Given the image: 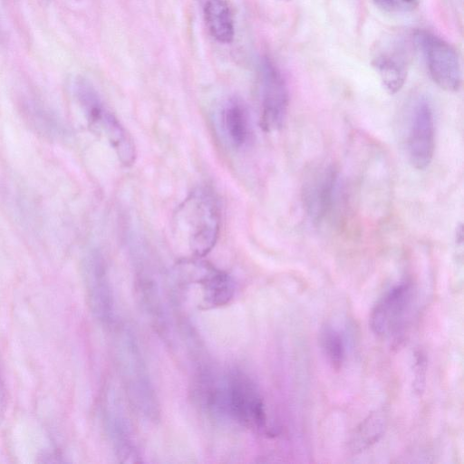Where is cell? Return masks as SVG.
<instances>
[{
	"label": "cell",
	"mask_w": 464,
	"mask_h": 464,
	"mask_svg": "<svg viewBox=\"0 0 464 464\" xmlns=\"http://www.w3.org/2000/svg\"><path fill=\"white\" fill-rule=\"evenodd\" d=\"M173 221L175 237L186 242L193 256L208 254L220 227L219 208L212 191L207 188L192 190L177 208Z\"/></svg>",
	"instance_id": "obj_1"
},
{
	"label": "cell",
	"mask_w": 464,
	"mask_h": 464,
	"mask_svg": "<svg viewBox=\"0 0 464 464\" xmlns=\"http://www.w3.org/2000/svg\"><path fill=\"white\" fill-rule=\"evenodd\" d=\"M212 399L215 406L237 422L254 430L266 429V414L261 393L246 373L227 374Z\"/></svg>",
	"instance_id": "obj_2"
},
{
	"label": "cell",
	"mask_w": 464,
	"mask_h": 464,
	"mask_svg": "<svg viewBox=\"0 0 464 464\" xmlns=\"http://www.w3.org/2000/svg\"><path fill=\"white\" fill-rule=\"evenodd\" d=\"M120 372L130 400L150 420L159 415V404L140 350L131 334L122 333L116 344Z\"/></svg>",
	"instance_id": "obj_3"
},
{
	"label": "cell",
	"mask_w": 464,
	"mask_h": 464,
	"mask_svg": "<svg viewBox=\"0 0 464 464\" xmlns=\"http://www.w3.org/2000/svg\"><path fill=\"white\" fill-rule=\"evenodd\" d=\"M405 145L413 168L424 169L430 165L435 148V127L431 106L424 97L415 100L410 108Z\"/></svg>",
	"instance_id": "obj_4"
},
{
	"label": "cell",
	"mask_w": 464,
	"mask_h": 464,
	"mask_svg": "<svg viewBox=\"0 0 464 464\" xmlns=\"http://www.w3.org/2000/svg\"><path fill=\"white\" fill-rule=\"evenodd\" d=\"M415 39L423 50L432 81L447 92L458 91L461 84V70L455 49L442 39L426 32H418Z\"/></svg>",
	"instance_id": "obj_5"
},
{
	"label": "cell",
	"mask_w": 464,
	"mask_h": 464,
	"mask_svg": "<svg viewBox=\"0 0 464 464\" xmlns=\"http://www.w3.org/2000/svg\"><path fill=\"white\" fill-rule=\"evenodd\" d=\"M411 301L410 284L401 283L392 287L372 310V331L381 337L399 336L404 329Z\"/></svg>",
	"instance_id": "obj_6"
},
{
	"label": "cell",
	"mask_w": 464,
	"mask_h": 464,
	"mask_svg": "<svg viewBox=\"0 0 464 464\" xmlns=\"http://www.w3.org/2000/svg\"><path fill=\"white\" fill-rule=\"evenodd\" d=\"M336 180V170L331 164H314L305 171L302 184V201L313 221H322L332 209Z\"/></svg>",
	"instance_id": "obj_7"
},
{
	"label": "cell",
	"mask_w": 464,
	"mask_h": 464,
	"mask_svg": "<svg viewBox=\"0 0 464 464\" xmlns=\"http://www.w3.org/2000/svg\"><path fill=\"white\" fill-rule=\"evenodd\" d=\"M260 124L267 132L279 130L285 121L288 107V92L277 68L269 61L261 70Z\"/></svg>",
	"instance_id": "obj_8"
},
{
	"label": "cell",
	"mask_w": 464,
	"mask_h": 464,
	"mask_svg": "<svg viewBox=\"0 0 464 464\" xmlns=\"http://www.w3.org/2000/svg\"><path fill=\"white\" fill-rule=\"evenodd\" d=\"M83 276L87 298L94 316L103 324H110L113 317V299L102 255L91 252L83 262Z\"/></svg>",
	"instance_id": "obj_9"
},
{
	"label": "cell",
	"mask_w": 464,
	"mask_h": 464,
	"mask_svg": "<svg viewBox=\"0 0 464 464\" xmlns=\"http://www.w3.org/2000/svg\"><path fill=\"white\" fill-rule=\"evenodd\" d=\"M199 275L198 283L202 291L206 307H217L227 304L234 295V282L224 271L207 262L195 261Z\"/></svg>",
	"instance_id": "obj_10"
},
{
	"label": "cell",
	"mask_w": 464,
	"mask_h": 464,
	"mask_svg": "<svg viewBox=\"0 0 464 464\" xmlns=\"http://www.w3.org/2000/svg\"><path fill=\"white\" fill-rule=\"evenodd\" d=\"M106 429L112 446L122 462H134L137 451L126 419L116 400H108L105 409Z\"/></svg>",
	"instance_id": "obj_11"
},
{
	"label": "cell",
	"mask_w": 464,
	"mask_h": 464,
	"mask_svg": "<svg viewBox=\"0 0 464 464\" xmlns=\"http://www.w3.org/2000/svg\"><path fill=\"white\" fill-rule=\"evenodd\" d=\"M407 53L399 46L378 53L372 59V66L377 72L385 90L394 94L405 83L408 72Z\"/></svg>",
	"instance_id": "obj_12"
},
{
	"label": "cell",
	"mask_w": 464,
	"mask_h": 464,
	"mask_svg": "<svg viewBox=\"0 0 464 464\" xmlns=\"http://www.w3.org/2000/svg\"><path fill=\"white\" fill-rule=\"evenodd\" d=\"M96 130L104 132L123 166L130 167L134 163L136 159L135 144L126 129L108 109Z\"/></svg>",
	"instance_id": "obj_13"
},
{
	"label": "cell",
	"mask_w": 464,
	"mask_h": 464,
	"mask_svg": "<svg viewBox=\"0 0 464 464\" xmlns=\"http://www.w3.org/2000/svg\"><path fill=\"white\" fill-rule=\"evenodd\" d=\"M203 14L207 28L215 40L222 44L234 40V19L225 0H207Z\"/></svg>",
	"instance_id": "obj_14"
},
{
	"label": "cell",
	"mask_w": 464,
	"mask_h": 464,
	"mask_svg": "<svg viewBox=\"0 0 464 464\" xmlns=\"http://www.w3.org/2000/svg\"><path fill=\"white\" fill-rule=\"evenodd\" d=\"M387 423L384 409L370 413L355 429L350 440V449L360 452L376 443L382 436Z\"/></svg>",
	"instance_id": "obj_15"
},
{
	"label": "cell",
	"mask_w": 464,
	"mask_h": 464,
	"mask_svg": "<svg viewBox=\"0 0 464 464\" xmlns=\"http://www.w3.org/2000/svg\"><path fill=\"white\" fill-rule=\"evenodd\" d=\"M223 122L230 141L242 146L248 137V119L243 104L234 99L228 102L223 112Z\"/></svg>",
	"instance_id": "obj_16"
},
{
	"label": "cell",
	"mask_w": 464,
	"mask_h": 464,
	"mask_svg": "<svg viewBox=\"0 0 464 464\" xmlns=\"http://www.w3.org/2000/svg\"><path fill=\"white\" fill-rule=\"evenodd\" d=\"M322 351L332 367L338 370L345 360L346 348L344 338L341 332L332 325L322 327L319 334Z\"/></svg>",
	"instance_id": "obj_17"
},
{
	"label": "cell",
	"mask_w": 464,
	"mask_h": 464,
	"mask_svg": "<svg viewBox=\"0 0 464 464\" xmlns=\"http://www.w3.org/2000/svg\"><path fill=\"white\" fill-rule=\"evenodd\" d=\"M24 106L29 120L44 134L57 136L62 133L61 122L42 102L35 99H29L25 102Z\"/></svg>",
	"instance_id": "obj_18"
},
{
	"label": "cell",
	"mask_w": 464,
	"mask_h": 464,
	"mask_svg": "<svg viewBox=\"0 0 464 464\" xmlns=\"http://www.w3.org/2000/svg\"><path fill=\"white\" fill-rule=\"evenodd\" d=\"M380 9L389 13H407L415 10L419 0H372Z\"/></svg>",
	"instance_id": "obj_19"
},
{
	"label": "cell",
	"mask_w": 464,
	"mask_h": 464,
	"mask_svg": "<svg viewBox=\"0 0 464 464\" xmlns=\"http://www.w3.org/2000/svg\"><path fill=\"white\" fill-rule=\"evenodd\" d=\"M415 389L417 392L422 391V386L424 385L425 379V371H426V360L425 357L419 353L416 355L415 360Z\"/></svg>",
	"instance_id": "obj_20"
},
{
	"label": "cell",
	"mask_w": 464,
	"mask_h": 464,
	"mask_svg": "<svg viewBox=\"0 0 464 464\" xmlns=\"http://www.w3.org/2000/svg\"><path fill=\"white\" fill-rule=\"evenodd\" d=\"M6 408V392L3 378L0 373V421L2 420Z\"/></svg>",
	"instance_id": "obj_21"
},
{
	"label": "cell",
	"mask_w": 464,
	"mask_h": 464,
	"mask_svg": "<svg viewBox=\"0 0 464 464\" xmlns=\"http://www.w3.org/2000/svg\"><path fill=\"white\" fill-rule=\"evenodd\" d=\"M285 1H288V0H285Z\"/></svg>",
	"instance_id": "obj_22"
}]
</instances>
